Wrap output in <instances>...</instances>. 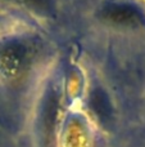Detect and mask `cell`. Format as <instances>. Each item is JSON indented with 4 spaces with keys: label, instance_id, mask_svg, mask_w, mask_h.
Segmentation results:
<instances>
[{
    "label": "cell",
    "instance_id": "obj_1",
    "mask_svg": "<svg viewBox=\"0 0 145 147\" xmlns=\"http://www.w3.org/2000/svg\"><path fill=\"white\" fill-rule=\"evenodd\" d=\"M30 47L21 43L9 44L0 53V67L8 78H15L26 69L31 58Z\"/></svg>",
    "mask_w": 145,
    "mask_h": 147
},
{
    "label": "cell",
    "instance_id": "obj_2",
    "mask_svg": "<svg viewBox=\"0 0 145 147\" xmlns=\"http://www.w3.org/2000/svg\"><path fill=\"white\" fill-rule=\"evenodd\" d=\"M100 18L120 26H139L145 21L144 14L138 7L125 3L107 4L100 10Z\"/></svg>",
    "mask_w": 145,
    "mask_h": 147
},
{
    "label": "cell",
    "instance_id": "obj_3",
    "mask_svg": "<svg viewBox=\"0 0 145 147\" xmlns=\"http://www.w3.org/2000/svg\"><path fill=\"white\" fill-rule=\"evenodd\" d=\"M0 3L21 5L23 8L32 9L35 12H40V13H46L51 9L50 0H0Z\"/></svg>",
    "mask_w": 145,
    "mask_h": 147
}]
</instances>
